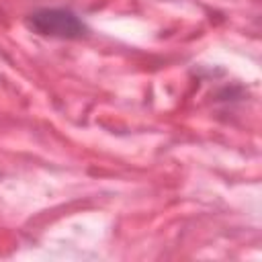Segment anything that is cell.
I'll use <instances>...</instances> for the list:
<instances>
[{
    "label": "cell",
    "instance_id": "obj_1",
    "mask_svg": "<svg viewBox=\"0 0 262 262\" xmlns=\"http://www.w3.org/2000/svg\"><path fill=\"white\" fill-rule=\"evenodd\" d=\"M27 27L41 37L80 39L86 35V25L66 8H41L27 18Z\"/></svg>",
    "mask_w": 262,
    "mask_h": 262
}]
</instances>
